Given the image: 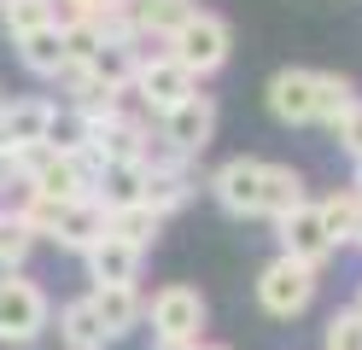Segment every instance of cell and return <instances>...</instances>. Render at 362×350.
<instances>
[{
  "label": "cell",
  "mask_w": 362,
  "mask_h": 350,
  "mask_svg": "<svg viewBox=\"0 0 362 350\" xmlns=\"http://www.w3.org/2000/svg\"><path fill=\"white\" fill-rule=\"evenodd\" d=\"M310 193H304V175L292 163H263V187H257V216L281 222L286 210H298Z\"/></svg>",
  "instance_id": "cell-15"
},
{
  "label": "cell",
  "mask_w": 362,
  "mask_h": 350,
  "mask_svg": "<svg viewBox=\"0 0 362 350\" xmlns=\"http://www.w3.org/2000/svg\"><path fill=\"white\" fill-rule=\"evenodd\" d=\"M257 303H263V315H275V321H298L315 303V269L292 263V257H275V263L257 274Z\"/></svg>",
  "instance_id": "cell-4"
},
{
  "label": "cell",
  "mask_w": 362,
  "mask_h": 350,
  "mask_svg": "<svg viewBox=\"0 0 362 350\" xmlns=\"http://www.w3.org/2000/svg\"><path fill=\"white\" fill-rule=\"evenodd\" d=\"M35 251V228L18 210H0V274H18Z\"/></svg>",
  "instance_id": "cell-23"
},
{
  "label": "cell",
  "mask_w": 362,
  "mask_h": 350,
  "mask_svg": "<svg viewBox=\"0 0 362 350\" xmlns=\"http://www.w3.org/2000/svg\"><path fill=\"white\" fill-rule=\"evenodd\" d=\"M41 146H53V152H82L88 146V123L82 117L71 111V105H53V123H47V140H41Z\"/></svg>",
  "instance_id": "cell-25"
},
{
  "label": "cell",
  "mask_w": 362,
  "mask_h": 350,
  "mask_svg": "<svg viewBox=\"0 0 362 350\" xmlns=\"http://www.w3.org/2000/svg\"><path fill=\"white\" fill-rule=\"evenodd\" d=\"M199 0H117V18L134 41H170L175 23H187Z\"/></svg>",
  "instance_id": "cell-8"
},
{
  "label": "cell",
  "mask_w": 362,
  "mask_h": 350,
  "mask_svg": "<svg viewBox=\"0 0 362 350\" xmlns=\"http://www.w3.org/2000/svg\"><path fill=\"white\" fill-rule=\"evenodd\" d=\"M134 59H141V41H105L94 59H88V76L129 93V76H134Z\"/></svg>",
  "instance_id": "cell-21"
},
{
  "label": "cell",
  "mask_w": 362,
  "mask_h": 350,
  "mask_svg": "<svg viewBox=\"0 0 362 350\" xmlns=\"http://www.w3.org/2000/svg\"><path fill=\"white\" fill-rule=\"evenodd\" d=\"M0 105H6V93H0Z\"/></svg>",
  "instance_id": "cell-34"
},
{
  "label": "cell",
  "mask_w": 362,
  "mask_h": 350,
  "mask_svg": "<svg viewBox=\"0 0 362 350\" xmlns=\"http://www.w3.org/2000/svg\"><path fill=\"white\" fill-rule=\"evenodd\" d=\"M228 47H234L228 23H222L216 12H205V6H193V12H187V23H175V30H170L164 53H170V59H175V64L199 82V76H211V70L228 64Z\"/></svg>",
  "instance_id": "cell-1"
},
{
  "label": "cell",
  "mask_w": 362,
  "mask_h": 350,
  "mask_svg": "<svg viewBox=\"0 0 362 350\" xmlns=\"http://www.w3.org/2000/svg\"><path fill=\"white\" fill-rule=\"evenodd\" d=\"M141 321H152V339L158 344H205L211 310H205V298H199L193 286H164V292H152Z\"/></svg>",
  "instance_id": "cell-3"
},
{
  "label": "cell",
  "mask_w": 362,
  "mask_h": 350,
  "mask_svg": "<svg viewBox=\"0 0 362 350\" xmlns=\"http://www.w3.org/2000/svg\"><path fill=\"white\" fill-rule=\"evenodd\" d=\"M158 222L146 204H117V210H105V233L111 240H123V245H134V251H152V240H158Z\"/></svg>",
  "instance_id": "cell-20"
},
{
  "label": "cell",
  "mask_w": 362,
  "mask_h": 350,
  "mask_svg": "<svg viewBox=\"0 0 362 350\" xmlns=\"http://www.w3.org/2000/svg\"><path fill=\"white\" fill-rule=\"evenodd\" d=\"M356 310H362V292H356Z\"/></svg>",
  "instance_id": "cell-33"
},
{
  "label": "cell",
  "mask_w": 362,
  "mask_h": 350,
  "mask_svg": "<svg viewBox=\"0 0 362 350\" xmlns=\"http://www.w3.org/2000/svg\"><path fill=\"white\" fill-rule=\"evenodd\" d=\"M100 6H111V0H64V12H71V18H88V12H100Z\"/></svg>",
  "instance_id": "cell-29"
},
{
  "label": "cell",
  "mask_w": 362,
  "mask_h": 350,
  "mask_svg": "<svg viewBox=\"0 0 362 350\" xmlns=\"http://www.w3.org/2000/svg\"><path fill=\"white\" fill-rule=\"evenodd\" d=\"M129 93H134L152 117H164L170 105L187 100V93H199V82H193L170 53H152V59L141 53V59H134V76H129Z\"/></svg>",
  "instance_id": "cell-5"
},
{
  "label": "cell",
  "mask_w": 362,
  "mask_h": 350,
  "mask_svg": "<svg viewBox=\"0 0 362 350\" xmlns=\"http://www.w3.org/2000/svg\"><path fill=\"white\" fill-rule=\"evenodd\" d=\"M12 181H18V163H12V152H0V193H12Z\"/></svg>",
  "instance_id": "cell-28"
},
{
  "label": "cell",
  "mask_w": 362,
  "mask_h": 350,
  "mask_svg": "<svg viewBox=\"0 0 362 350\" xmlns=\"http://www.w3.org/2000/svg\"><path fill=\"white\" fill-rule=\"evenodd\" d=\"M0 18H6V35H30V30H47L59 23V0H0Z\"/></svg>",
  "instance_id": "cell-24"
},
{
  "label": "cell",
  "mask_w": 362,
  "mask_h": 350,
  "mask_svg": "<svg viewBox=\"0 0 362 350\" xmlns=\"http://www.w3.org/2000/svg\"><path fill=\"white\" fill-rule=\"evenodd\" d=\"M315 210H322V228H327L333 251L362 240V193H356V187H345V193H327V199H315Z\"/></svg>",
  "instance_id": "cell-17"
},
{
  "label": "cell",
  "mask_w": 362,
  "mask_h": 350,
  "mask_svg": "<svg viewBox=\"0 0 362 350\" xmlns=\"http://www.w3.org/2000/svg\"><path fill=\"white\" fill-rule=\"evenodd\" d=\"M47 321H53V303H47V292H41L24 269L0 274V344L24 350V344H35L41 333H47Z\"/></svg>",
  "instance_id": "cell-2"
},
{
  "label": "cell",
  "mask_w": 362,
  "mask_h": 350,
  "mask_svg": "<svg viewBox=\"0 0 362 350\" xmlns=\"http://www.w3.org/2000/svg\"><path fill=\"white\" fill-rule=\"evenodd\" d=\"M356 82L351 76H333V70H315V123H327V129H339L345 117L356 111Z\"/></svg>",
  "instance_id": "cell-19"
},
{
  "label": "cell",
  "mask_w": 362,
  "mask_h": 350,
  "mask_svg": "<svg viewBox=\"0 0 362 350\" xmlns=\"http://www.w3.org/2000/svg\"><path fill=\"white\" fill-rule=\"evenodd\" d=\"M275 228H281V257H292V263H304V269L322 274V263L333 257V240H327V228H322L315 199H304L298 210H286Z\"/></svg>",
  "instance_id": "cell-7"
},
{
  "label": "cell",
  "mask_w": 362,
  "mask_h": 350,
  "mask_svg": "<svg viewBox=\"0 0 362 350\" xmlns=\"http://www.w3.org/2000/svg\"><path fill=\"white\" fill-rule=\"evenodd\" d=\"M18 59H24V70H35V76L59 82V70L71 64V47H64V23H47V30L18 35Z\"/></svg>",
  "instance_id": "cell-16"
},
{
  "label": "cell",
  "mask_w": 362,
  "mask_h": 350,
  "mask_svg": "<svg viewBox=\"0 0 362 350\" xmlns=\"http://www.w3.org/2000/svg\"><path fill=\"white\" fill-rule=\"evenodd\" d=\"M59 339H64V350H105V344H111L88 298H71V303L59 310Z\"/></svg>",
  "instance_id": "cell-18"
},
{
  "label": "cell",
  "mask_w": 362,
  "mask_h": 350,
  "mask_svg": "<svg viewBox=\"0 0 362 350\" xmlns=\"http://www.w3.org/2000/svg\"><path fill=\"white\" fill-rule=\"evenodd\" d=\"M47 240L59 245V251H88V245H100L105 240V210L94 204V199H71V204H59V216H53V228H47Z\"/></svg>",
  "instance_id": "cell-11"
},
{
  "label": "cell",
  "mask_w": 362,
  "mask_h": 350,
  "mask_svg": "<svg viewBox=\"0 0 362 350\" xmlns=\"http://www.w3.org/2000/svg\"><path fill=\"white\" fill-rule=\"evenodd\" d=\"M47 123H53V100H41V93H30V100H6L0 105V129H6V146H41L47 140Z\"/></svg>",
  "instance_id": "cell-13"
},
{
  "label": "cell",
  "mask_w": 362,
  "mask_h": 350,
  "mask_svg": "<svg viewBox=\"0 0 362 350\" xmlns=\"http://www.w3.org/2000/svg\"><path fill=\"white\" fill-rule=\"evenodd\" d=\"M257 187H263V158H228L211 175V193L228 216H257Z\"/></svg>",
  "instance_id": "cell-9"
},
{
  "label": "cell",
  "mask_w": 362,
  "mask_h": 350,
  "mask_svg": "<svg viewBox=\"0 0 362 350\" xmlns=\"http://www.w3.org/2000/svg\"><path fill=\"white\" fill-rule=\"evenodd\" d=\"M193 350H228V344H193Z\"/></svg>",
  "instance_id": "cell-31"
},
{
  "label": "cell",
  "mask_w": 362,
  "mask_h": 350,
  "mask_svg": "<svg viewBox=\"0 0 362 350\" xmlns=\"http://www.w3.org/2000/svg\"><path fill=\"white\" fill-rule=\"evenodd\" d=\"M82 263H88V280H94V286H134L146 251H134V245H123V240H111V233H105L100 245L82 251Z\"/></svg>",
  "instance_id": "cell-12"
},
{
  "label": "cell",
  "mask_w": 362,
  "mask_h": 350,
  "mask_svg": "<svg viewBox=\"0 0 362 350\" xmlns=\"http://www.w3.org/2000/svg\"><path fill=\"white\" fill-rule=\"evenodd\" d=\"M269 111L281 117V123H315V70L304 64H286L269 76Z\"/></svg>",
  "instance_id": "cell-10"
},
{
  "label": "cell",
  "mask_w": 362,
  "mask_h": 350,
  "mask_svg": "<svg viewBox=\"0 0 362 350\" xmlns=\"http://www.w3.org/2000/svg\"><path fill=\"white\" fill-rule=\"evenodd\" d=\"M333 134H339V146H345V152L362 163V100H356V111H351V117H345V123H339Z\"/></svg>",
  "instance_id": "cell-27"
},
{
  "label": "cell",
  "mask_w": 362,
  "mask_h": 350,
  "mask_svg": "<svg viewBox=\"0 0 362 350\" xmlns=\"http://www.w3.org/2000/svg\"><path fill=\"white\" fill-rule=\"evenodd\" d=\"M88 303H94L105 339L134 333V327H141V315H146V303H141V292H134V286H94V292H88Z\"/></svg>",
  "instance_id": "cell-14"
},
{
  "label": "cell",
  "mask_w": 362,
  "mask_h": 350,
  "mask_svg": "<svg viewBox=\"0 0 362 350\" xmlns=\"http://www.w3.org/2000/svg\"><path fill=\"white\" fill-rule=\"evenodd\" d=\"M0 152H12V146H6V129H0Z\"/></svg>",
  "instance_id": "cell-32"
},
{
  "label": "cell",
  "mask_w": 362,
  "mask_h": 350,
  "mask_svg": "<svg viewBox=\"0 0 362 350\" xmlns=\"http://www.w3.org/2000/svg\"><path fill=\"white\" fill-rule=\"evenodd\" d=\"M158 134H164L181 158H199L211 146V134H216V100L211 93H187L181 105H170L158 117Z\"/></svg>",
  "instance_id": "cell-6"
},
{
  "label": "cell",
  "mask_w": 362,
  "mask_h": 350,
  "mask_svg": "<svg viewBox=\"0 0 362 350\" xmlns=\"http://www.w3.org/2000/svg\"><path fill=\"white\" fill-rule=\"evenodd\" d=\"M187 199H193V175H187V170H164V175H146V187H141V204L152 210L158 222H164V216H175V210L187 204Z\"/></svg>",
  "instance_id": "cell-22"
},
{
  "label": "cell",
  "mask_w": 362,
  "mask_h": 350,
  "mask_svg": "<svg viewBox=\"0 0 362 350\" xmlns=\"http://www.w3.org/2000/svg\"><path fill=\"white\" fill-rule=\"evenodd\" d=\"M152 350H193V344H152Z\"/></svg>",
  "instance_id": "cell-30"
},
{
  "label": "cell",
  "mask_w": 362,
  "mask_h": 350,
  "mask_svg": "<svg viewBox=\"0 0 362 350\" xmlns=\"http://www.w3.org/2000/svg\"><path fill=\"white\" fill-rule=\"evenodd\" d=\"M322 344H327V350H362V310H356V303H351V310H339V315L327 321Z\"/></svg>",
  "instance_id": "cell-26"
}]
</instances>
